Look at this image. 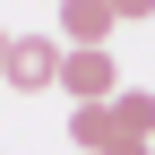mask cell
I'll return each mask as SVG.
<instances>
[{
    "label": "cell",
    "mask_w": 155,
    "mask_h": 155,
    "mask_svg": "<svg viewBox=\"0 0 155 155\" xmlns=\"http://www.w3.org/2000/svg\"><path fill=\"white\" fill-rule=\"evenodd\" d=\"M61 95L69 104H112L121 95V61L104 43H61Z\"/></svg>",
    "instance_id": "1"
},
{
    "label": "cell",
    "mask_w": 155,
    "mask_h": 155,
    "mask_svg": "<svg viewBox=\"0 0 155 155\" xmlns=\"http://www.w3.org/2000/svg\"><path fill=\"white\" fill-rule=\"evenodd\" d=\"M0 78H9L17 95L61 86V35H9V61H0Z\"/></svg>",
    "instance_id": "2"
},
{
    "label": "cell",
    "mask_w": 155,
    "mask_h": 155,
    "mask_svg": "<svg viewBox=\"0 0 155 155\" xmlns=\"http://www.w3.org/2000/svg\"><path fill=\"white\" fill-rule=\"evenodd\" d=\"M61 26H69V43H104L121 17H112L104 0H61Z\"/></svg>",
    "instance_id": "3"
},
{
    "label": "cell",
    "mask_w": 155,
    "mask_h": 155,
    "mask_svg": "<svg viewBox=\"0 0 155 155\" xmlns=\"http://www.w3.org/2000/svg\"><path fill=\"white\" fill-rule=\"evenodd\" d=\"M112 129H121V138H155V95L147 86H121L112 95Z\"/></svg>",
    "instance_id": "4"
},
{
    "label": "cell",
    "mask_w": 155,
    "mask_h": 155,
    "mask_svg": "<svg viewBox=\"0 0 155 155\" xmlns=\"http://www.w3.org/2000/svg\"><path fill=\"white\" fill-rule=\"evenodd\" d=\"M69 138L86 147V155H104L121 129H112V104H69Z\"/></svg>",
    "instance_id": "5"
},
{
    "label": "cell",
    "mask_w": 155,
    "mask_h": 155,
    "mask_svg": "<svg viewBox=\"0 0 155 155\" xmlns=\"http://www.w3.org/2000/svg\"><path fill=\"white\" fill-rule=\"evenodd\" d=\"M112 17H155V0H104Z\"/></svg>",
    "instance_id": "6"
},
{
    "label": "cell",
    "mask_w": 155,
    "mask_h": 155,
    "mask_svg": "<svg viewBox=\"0 0 155 155\" xmlns=\"http://www.w3.org/2000/svg\"><path fill=\"white\" fill-rule=\"evenodd\" d=\"M104 155H147V138H112V147H104Z\"/></svg>",
    "instance_id": "7"
},
{
    "label": "cell",
    "mask_w": 155,
    "mask_h": 155,
    "mask_svg": "<svg viewBox=\"0 0 155 155\" xmlns=\"http://www.w3.org/2000/svg\"><path fill=\"white\" fill-rule=\"evenodd\" d=\"M0 61H9V26H0Z\"/></svg>",
    "instance_id": "8"
}]
</instances>
